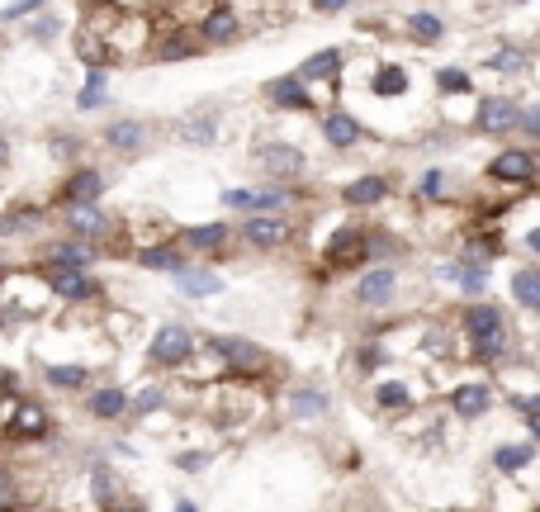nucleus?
Returning a JSON list of instances; mask_svg holds the SVG:
<instances>
[{"label": "nucleus", "mask_w": 540, "mask_h": 512, "mask_svg": "<svg viewBox=\"0 0 540 512\" xmlns=\"http://www.w3.org/2000/svg\"><path fill=\"white\" fill-rule=\"evenodd\" d=\"M465 332L474 337V351H479V356H503V347H507L503 309H493V304H469Z\"/></svg>", "instance_id": "nucleus-1"}, {"label": "nucleus", "mask_w": 540, "mask_h": 512, "mask_svg": "<svg viewBox=\"0 0 540 512\" xmlns=\"http://www.w3.org/2000/svg\"><path fill=\"white\" fill-rule=\"evenodd\" d=\"M190 351H195V337H190V332L185 328H162L157 332V342H152V361H157V366H180Z\"/></svg>", "instance_id": "nucleus-2"}, {"label": "nucleus", "mask_w": 540, "mask_h": 512, "mask_svg": "<svg viewBox=\"0 0 540 512\" xmlns=\"http://www.w3.org/2000/svg\"><path fill=\"white\" fill-rule=\"evenodd\" d=\"M488 176L493 181H512V185H526L531 176H536V157L526 152V147H512V152H503L498 162L488 166Z\"/></svg>", "instance_id": "nucleus-3"}, {"label": "nucleus", "mask_w": 540, "mask_h": 512, "mask_svg": "<svg viewBox=\"0 0 540 512\" xmlns=\"http://www.w3.org/2000/svg\"><path fill=\"white\" fill-rule=\"evenodd\" d=\"M48 285H53L62 299H90V294H95V280L86 275V266H57V261H53Z\"/></svg>", "instance_id": "nucleus-4"}, {"label": "nucleus", "mask_w": 540, "mask_h": 512, "mask_svg": "<svg viewBox=\"0 0 540 512\" xmlns=\"http://www.w3.org/2000/svg\"><path fill=\"white\" fill-rule=\"evenodd\" d=\"M261 166H266L270 176H294V171H304V152L289 143H270L261 147Z\"/></svg>", "instance_id": "nucleus-5"}, {"label": "nucleus", "mask_w": 540, "mask_h": 512, "mask_svg": "<svg viewBox=\"0 0 540 512\" xmlns=\"http://www.w3.org/2000/svg\"><path fill=\"white\" fill-rule=\"evenodd\" d=\"M214 351L218 356H228V361H233V366H242V370H261L266 366V356H261V351L252 347V342H242V337H214Z\"/></svg>", "instance_id": "nucleus-6"}, {"label": "nucleus", "mask_w": 540, "mask_h": 512, "mask_svg": "<svg viewBox=\"0 0 540 512\" xmlns=\"http://www.w3.org/2000/svg\"><path fill=\"white\" fill-rule=\"evenodd\" d=\"M512 124H517V105L512 100H484V110H479V128L484 133H507Z\"/></svg>", "instance_id": "nucleus-7"}, {"label": "nucleus", "mask_w": 540, "mask_h": 512, "mask_svg": "<svg viewBox=\"0 0 540 512\" xmlns=\"http://www.w3.org/2000/svg\"><path fill=\"white\" fill-rule=\"evenodd\" d=\"M337 72H342V53H337V48H323V53H313L304 67H299L304 81H337Z\"/></svg>", "instance_id": "nucleus-8"}, {"label": "nucleus", "mask_w": 540, "mask_h": 512, "mask_svg": "<svg viewBox=\"0 0 540 512\" xmlns=\"http://www.w3.org/2000/svg\"><path fill=\"white\" fill-rule=\"evenodd\" d=\"M266 95L280 105V110H308V91L294 81V76H285V81H270Z\"/></svg>", "instance_id": "nucleus-9"}, {"label": "nucleus", "mask_w": 540, "mask_h": 512, "mask_svg": "<svg viewBox=\"0 0 540 512\" xmlns=\"http://www.w3.org/2000/svg\"><path fill=\"white\" fill-rule=\"evenodd\" d=\"M100 190H105V181H100V171H76L72 181H67V200L72 204H90V200H100Z\"/></svg>", "instance_id": "nucleus-10"}, {"label": "nucleus", "mask_w": 540, "mask_h": 512, "mask_svg": "<svg viewBox=\"0 0 540 512\" xmlns=\"http://www.w3.org/2000/svg\"><path fill=\"white\" fill-rule=\"evenodd\" d=\"M323 133H327V143H332V147H351L360 138V124L351 119V114L337 110V114H327V119H323Z\"/></svg>", "instance_id": "nucleus-11"}, {"label": "nucleus", "mask_w": 540, "mask_h": 512, "mask_svg": "<svg viewBox=\"0 0 540 512\" xmlns=\"http://www.w3.org/2000/svg\"><path fill=\"white\" fill-rule=\"evenodd\" d=\"M360 247H365V238H360V233H351V228H342L337 238L327 242V261H332V266H351V261L360 256Z\"/></svg>", "instance_id": "nucleus-12"}, {"label": "nucleus", "mask_w": 540, "mask_h": 512, "mask_svg": "<svg viewBox=\"0 0 540 512\" xmlns=\"http://www.w3.org/2000/svg\"><path fill=\"white\" fill-rule=\"evenodd\" d=\"M394 294V271H370L360 280V304H389Z\"/></svg>", "instance_id": "nucleus-13"}, {"label": "nucleus", "mask_w": 540, "mask_h": 512, "mask_svg": "<svg viewBox=\"0 0 540 512\" xmlns=\"http://www.w3.org/2000/svg\"><path fill=\"white\" fill-rule=\"evenodd\" d=\"M384 195H389L384 176H360L356 185H346V204H379Z\"/></svg>", "instance_id": "nucleus-14"}, {"label": "nucleus", "mask_w": 540, "mask_h": 512, "mask_svg": "<svg viewBox=\"0 0 540 512\" xmlns=\"http://www.w3.org/2000/svg\"><path fill=\"white\" fill-rule=\"evenodd\" d=\"M285 223L280 219H270V214H261V219H252L247 223V238L256 242V247H280V242H285Z\"/></svg>", "instance_id": "nucleus-15"}, {"label": "nucleus", "mask_w": 540, "mask_h": 512, "mask_svg": "<svg viewBox=\"0 0 540 512\" xmlns=\"http://www.w3.org/2000/svg\"><path fill=\"white\" fill-rule=\"evenodd\" d=\"M455 413H465V418L488 413V389L484 384H460V389H455Z\"/></svg>", "instance_id": "nucleus-16"}, {"label": "nucleus", "mask_w": 540, "mask_h": 512, "mask_svg": "<svg viewBox=\"0 0 540 512\" xmlns=\"http://www.w3.org/2000/svg\"><path fill=\"white\" fill-rule=\"evenodd\" d=\"M176 280H180V290L195 294V299H199V294H218V290H223V280H218L214 271H176Z\"/></svg>", "instance_id": "nucleus-17"}, {"label": "nucleus", "mask_w": 540, "mask_h": 512, "mask_svg": "<svg viewBox=\"0 0 540 512\" xmlns=\"http://www.w3.org/2000/svg\"><path fill=\"white\" fill-rule=\"evenodd\" d=\"M90 413H95V418H119V413H128V394L124 389H100V394L90 399Z\"/></svg>", "instance_id": "nucleus-18"}, {"label": "nucleus", "mask_w": 540, "mask_h": 512, "mask_svg": "<svg viewBox=\"0 0 540 512\" xmlns=\"http://www.w3.org/2000/svg\"><path fill=\"white\" fill-rule=\"evenodd\" d=\"M199 34L209 38V43H228V38L237 34V19H233V10H214V15L204 19V29Z\"/></svg>", "instance_id": "nucleus-19"}, {"label": "nucleus", "mask_w": 540, "mask_h": 512, "mask_svg": "<svg viewBox=\"0 0 540 512\" xmlns=\"http://www.w3.org/2000/svg\"><path fill=\"white\" fill-rule=\"evenodd\" d=\"M72 228L81 233V238H100V233H105V214H100V209H90V204H76V209H72Z\"/></svg>", "instance_id": "nucleus-20"}, {"label": "nucleus", "mask_w": 540, "mask_h": 512, "mask_svg": "<svg viewBox=\"0 0 540 512\" xmlns=\"http://www.w3.org/2000/svg\"><path fill=\"white\" fill-rule=\"evenodd\" d=\"M512 290H517V304H522V309H540V275L536 271H517Z\"/></svg>", "instance_id": "nucleus-21"}, {"label": "nucleus", "mask_w": 540, "mask_h": 512, "mask_svg": "<svg viewBox=\"0 0 540 512\" xmlns=\"http://www.w3.org/2000/svg\"><path fill=\"white\" fill-rule=\"evenodd\" d=\"M43 427H48V418H43V408H34V403H24V408H19V418H15V427H10V432H15V437H38Z\"/></svg>", "instance_id": "nucleus-22"}, {"label": "nucleus", "mask_w": 540, "mask_h": 512, "mask_svg": "<svg viewBox=\"0 0 540 512\" xmlns=\"http://www.w3.org/2000/svg\"><path fill=\"white\" fill-rule=\"evenodd\" d=\"M289 408H294L299 418H318V413H327V394H318V389H299V394L289 399Z\"/></svg>", "instance_id": "nucleus-23"}, {"label": "nucleus", "mask_w": 540, "mask_h": 512, "mask_svg": "<svg viewBox=\"0 0 540 512\" xmlns=\"http://www.w3.org/2000/svg\"><path fill=\"white\" fill-rule=\"evenodd\" d=\"M100 100H105V67H90V81L81 86V95H76V105H81V110H95Z\"/></svg>", "instance_id": "nucleus-24"}, {"label": "nucleus", "mask_w": 540, "mask_h": 512, "mask_svg": "<svg viewBox=\"0 0 540 512\" xmlns=\"http://www.w3.org/2000/svg\"><path fill=\"white\" fill-rule=\"evenodd\" d=\"M450 280H460V290H465V294H479V290H484V285H488V271H484V266H450Z\"/></svg>", "instance_id": "nucleus-25"}, {"label": "nucleus", "mask_w": 540, "mask_h": 512, "mask_svg": "<svg viewBox=\"0 0 540 512\" xmlns=\"http://www.w3.org/2000/svg\"><path fill=\"white\" fill-rule=\"evenodd\" d=\"M531 460H536V446H503V451L493 456V465H498V470H522Z\"/></svg>", "instance_id": "nucleus-26"}, {"label": "nucleus", "mask_w": 540, "mask_h": 512, "mask_svg": "<svg viewBox=\"0 0 540 512\" xmlns=\"http://www.w3.org/2000/svg\"><path fill=\"white\" fill-rule=\"evenodd\" d=\"M138 261H143L147 271H180V256L171 252V247H147Z\"/></svg>", "instance_id": "nucleus-27"}, {"label": "nucleus", "mask_w": 540, "mask_h": 512, "mask_svg": "<svg viewBox=\"0 0 540 512\" xmlns=\"http://www.w3.org/2000/svg\"><path fill=\"white\" fill-rule=\"evenodd\" d=\"M48 384H57V389H81L86 384V366H48Z\"/></svg>", "instance_id": "nucleus-28"}, {"label": "nucleus", "mask_w": 540, "mask_h": 512, "mask_svg": "<svg viewBox=\"0 0 540 512\" xmlns=\"http://www.w3.org/2000/svg\"><path fill=\"white\" fill-rule=\"evenodd\" d=\"M53 261L57 266H90L95 256H90V247H81V242H62V247H53Z\"/></svg>", "instance_id": "nucleus-29"}, {"label": "nucleus", "mask_w": 540, "mask_h": 512, "mask_svg": "<svg viewBox=\"0 0 540 512\" xmlns=\"http://www.w3.org/2000/svg\"><path fill=\"white\" fill-rule=\"evenodd\" d=\"M408 91V76H403V67H384V72L375 76V95H403Z\"/></svg>", "instance_id": "nucleus-30"}, {"label": "nucleus", "mask_w": 540, "mask_h": 512, "mask_svg": "<svg viewBox=\"0 0 540 512\" xmlns=\"http://www.w3.org/2000/svg\"><path fill=\"white\" fill-rule=\"evenodd\" d=\"M76 53H81V62H90V67H105V62H109L105 43H100L95 34H81V38H76Z\"/></svg>", "instance_id": "nucleus-31"}, {"label": "nucleus", "mask_w": 540, "mask_h": 512, "mask_svg": "<svg viewBox=\"0 0 540 512\" xmlns=\"http://www.w3.org/2000/svg\"><path fill=\"white\" fill-rule=\"evenodd\" d=\"M105 138L114 147H138V143H143V124H133V119H128V124H114Z\"/></svg>", "instance_id": "nucleus-32"}, {"label": "nucleus", "mask_w": 540, "mask_h": 512, "mask_svg": "<svg viewBox=\"0 0 540 512\" xmlns=\"http://www.w3.org/2000/svg\"><path fill=\"white\" fill-rule=\"evenodd\" d=\"M375 399H379V408H408V389L398 380H389V384H379L375 389Z\"/></svg>", "instance_id": "nucleus-33"}, {"label": "nucleus", "mask_w": 540, "mask_h": 512, "mask_svg": "<svg viewBox=\"0 0 540 512\" xmlns=\"http://www.w3.org/2000/svg\"><path fill=\"white\" fill-rule=\"evenodd\" d=\"M190 242H195V247H223V242H228V228H223V223H204V228L190 233Z\"/></svg>", "instance_id": "nucleus-34"}, {"label": "nucleus", "mask_w": 540, "mask_h": 512, "mask_svg": "<svg viewBox=\"0 0 540 512\" xmlns=\"http://www.w3.org/2000/svg\"><path fill=\"white\" fill-rule=\"evenodd\" d=\"M436 86L446 95H460V91H469V76L460 72V67H441V72H436Z\"/></svg>", "instance_id": "nucleus-35"}, {"label": "nucleus", "mask_w": 540, "mask_h": 512, "mask_svg": "<svg viewBox=\"0 0 540 512\" xmlns=\"http://www.w3.org/2000/svg\"><path fill=\"white\" fill-rule=\"evenodd\" d=\"M408 29H413L422 43H436V38H441V19H436V15H413V19H408Z\"/></svg>", "instance_id": "nucleus-36"}, {"label": "nucleus", "mask_w": 540, "mask_h": 512, "mask_svg": "<svg viewBox=\"0 0 540 512\" xmlns=\"http://www.w3.org/2000/svg\"><path fill=\"white\" fill-rule=\"evenodd\" d=\"M488 67H493V72H522V67H526V57L517 53V48H503V53L493 57Z\"/></svg>", "instance_id": "nucleus-37"}, {"label": "nucleus", "mask_w": 540, "mask_h": 512, "mask_svg": "<svg viewBox=\"0 0 540 512\" xmlns=\"http://www.w3.org/2000/svg\"><path fill=\"white\" fill-rule=\"evenodd\" d=\"M195 53V43H190V38H171V43H162V48H157V57H162V62H176V57H190Z\"/></svg>", "instance_id": "nucleus-38"}, {"label": "nucleus", "mask_w": 540, "mask_h": 512, "mask_svg": "<svg viewBox=\"0 0 540 512\" xmlns=\"http://www.w3.org/2000/svg\"><path fill=\"white\" fill-rule=\"evenodd\" d=\"M180 133H185L190 143H209V138H214V124H209V119H204V124H199V119H190V124L180 128Z\"/></svg>", "instance_id": "nucleus-39"}, {"label": "nucleus", "mask_w": 540, "mask_h": 512, "mask_svg": "<svg viewBox=\"0 0 540 512\" xmlns=\"http://www.w3.org/2000/svg\"><path fill=\"white\" fill-rule=\"evenodd\" d=\"M133 408H138V413H157V408H162V389H143V394L133 399Z\"/></svg>", "instance_id": "nucleus-40"}, {"label": "nucleus", "mask_w": 540, "mask_h": 512, "mask_svg": "<svg viewBox=\"0 0 540 512\" xmlns=\"http://www.w3.org/2000/svg\"><path fill=\"white\" fill-rule=\"evenodd\" d=\"M285 204V190H261V195H252V209H280Z\"/></svg>", "instance_id": "nucleus-41"}, {"label": "nucleus", "mask_w": 540, "mask_h": 512, "mask_svg": "<svg viewBox=\"0 0 540 512\" xmlns=\"http://www.w3.org/2000/svg\"><path fill=\"white\" fill-rule=\"evenodd\" d=\"M38 5H48V0H15V5L0 10V19H19V15H29V10H38Z\"/></svg>", "instance_id": "nucleus-42"}, {"label": "nucleus", "mask_w": 540, "mask_h": 512, "mask_svg": "<svg viewBox=\"0 0 540 512\" xmlns=\"http://www.w3.org/2000/svg\"><path fill=\"white\" fill-rule=\"evenodd\" d=\"M441 181H446L441 171H427V176L417 181V195H441Z\"/></svg>", "instance_id": "nucleus-43"}, {"label": "nucleus", "mask_w": 540, "mask_h": 512, "mask_svg": "<svg viewBox=\"0 0 540 512\" xmlns=\"http://www.w3.org/2000/svg\"><path fill=\"white\" fill-rule=\"evenodd\" d=\"M223 204H233V209H252V190H223Z\"/></svg>", "instance_id": "nucleus-44"}, {"label": "nucleus", "mask_w": 540, "mask_h": 512, "mask_svg": "<svg viewBox=\"0 0 540 512\" xmlns=\"http://www.w3.org/2000/svg\"><path fill=\"white\" fill-rule=\"evenodd\" d=\"M5 503H15V479L0 470V508H5Z\"/></svg>", "instance_id": "nucleus-45"}, {"label": "nucleus", "mask_w": 540, "mask_h": 512, "mask_svg": "<svg viewBox=\"0 0 540 512\" xmlns=\"http://www.w3.org/2000/svg\"><path fill=\"white\" fill-rule=\"evenodd\" d=\"M517 124H522L526 133H540V114L536 110H522V114H517Z\"/></svg>", "instance_id": "nucleus-46"}, {"label": "nucleus", "mask_w": 540, "mask_h": 512, "mask_svg": "<svg viewBox=\"0 0 540 512\" xmlns=\"http://www.w3.org/2000/svg\"><path fill=\"white\" fill-rule=\"evenodd\" d=\"M346 5H351V0H313V10H323V15H337Z\"/></svg>", "instance_id": "nucleus-47"}, {"label": "nucleus", "mask_w": 540, "mask_h": 512, "mask_svg": "<svg viewBox=\"0 0 540 512\" xmlns=\"http://www.w3.org/2000/svg\"><path fill=\"white\" fill-rule=\"evenodd\" d=\"M176 465H180V470H204V465H209V456H180Z\"/></svg>", "instance_id": "nucleus-48"}, {"label": "nucleus", "mask_w": 540, "mask_h": 512, "mask_svg": "<svg viewBox=\"0 0 540 512\" xmlns=\"http://www.w3.org/2000/svg\"><path fill=\"white\" fill-rule=\"evenodd\" d=\"M34 34H38V38H53V34H57V19H43V24H38Z\"/></svg>", "instance_id": "nucleus-49"}, {"label": "nucleus", "mask_w": 540, "mask_h": 512, "mask_svg": "<svg viewBox=\"0 0 540 512\" xmlns=\"http://www.w3.org/2000/svg\"><path fill=\"white\" fill-rule=\"evenodd\" d=\"M5 157H10V152H5V143H0V162H5Z\"/></svg>", "instance_id": "nucleus-50"}]
</instances>
